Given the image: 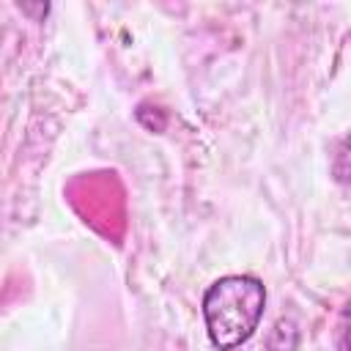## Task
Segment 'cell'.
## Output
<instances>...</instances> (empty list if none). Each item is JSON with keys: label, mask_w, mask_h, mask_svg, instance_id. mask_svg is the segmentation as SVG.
<instances>
[{"label": "cell", "mask_w": 351, "mask_h": 351, "mask_svg": "<svg viewBox=\"0 0 351 351\" xmlns=\"http://www.w3.org/2000/svg\"><path fill=\"white\" fill-rule=\"evenodd\" d=\"M266 307V288L258 277L228 274L208 285L203 296V318L208 340L219 351H233L247 343Z\"/></svg>", "instance_id": "1"}]
</instances>
